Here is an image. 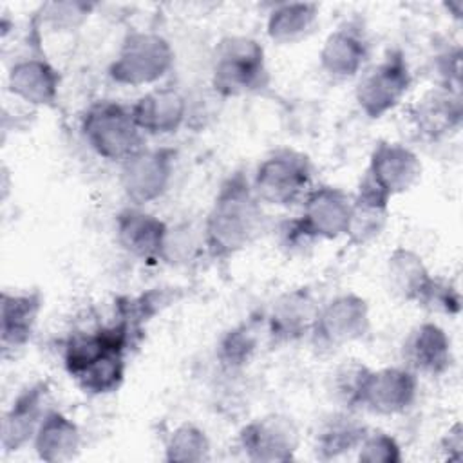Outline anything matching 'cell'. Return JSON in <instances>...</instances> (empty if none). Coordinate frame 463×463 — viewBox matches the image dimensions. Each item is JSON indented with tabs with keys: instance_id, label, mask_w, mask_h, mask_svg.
Here are the masks:
<instances>
[{
	"instance_id": "cell-1",
	"label": "cell",
	"mask_w": 463,
	"mask_h": 463,
	"mask_svg": "<svg viewBox=\"0 0 463 463\" xmlns=\"http://www.w3.org/2000/svg\"><path fill=\"white\" fill-rule=\"evenodd\" d=\"M266 226L262 201L242 168L219 184L203 226V246L212 260H228L251 246Z\"/></svg>"
},
{
	"instance_id": "cell-2",
	"label": "cell",
	"mask_w": 463,
	"mask_h": 463,
	"mask_svg": "<svg viewBox=\"0 0 463 463\" xmlns=\"http://www.w3.org/2000/svg\"><path fill=\"white\" fill-rule=\"evenodd\" d=\"M271 76L262 43L251 36L228 34L212 52L210 83L221 98H242L266 90Z\"/></svg>"
},
{
	"instance_id": "cell-3",
	"label": "cell",
	"mask_w": 463,
	"mask_h": 463,
	"mask_svg": "<svg viewBox=\"0 0 463 463\" xmlns=\"http://www.w3.org/2000/svg\"><path fill=\"white\" fill-rule=\"evenodd\" d=\"M353 194L333 186L315 184L302 199V212L280 226L282 244L300 248L317 241H335L344 237L349 224Z\"/></svg>"
},
{
	"instance_id": "cell-4",
	"label": "cell",
	"mask_w": 463,
	"mask_h": 463,
	"mask_svg": "<svg viewBox=\"0 0 463 463\" xmlns=\"http://www.w3.org/2000/svg\"><path fill=\"white\" fill-rule=\"evenodd\" d=\"M80 130L96 156L119 165L141 150L146 137L137 128L130 105L116 99L92 101L81 112Z\"/></svg>"
},
{
	"instance_id": "cell-5",
	"label": "cell",
	"mask_w": 463,
	"mask_h": 463,
	"mask_svg": "<svg viewBox=\"0 0 463 463\" xmlns=\"http://www.w3.org/2000/svg\"><path fill=\"white\" fill-rule=\"evenodd\" d=\"M172 43L156 31H128L109 63V78L123 87H146L163 80L174 67Z\"/></svg>"
},
{
	"instance_id": "cell-6",
	"label": "cell",
	"mask_w": 463,
	"mask_h": 463,
	"mask_svg": "<svg viewBox=\"0 0 463 463\" xmlns=\"http://www.w3.org/2000/svg\"><path fill=\"white\" fill-rule=\"evenodd\" d=\"M251 186L266 204L282 208L300 204L315 186L313 161L300 150L277 148L257 165Z\"/></svg>"
},
{
	"instance_id": "cell-7",
	"label": "cell",
	"mask_w": 463,
	"mask_h": 463,
	"mask_svg": "<svg viewBox=\"0 0 463 463\" xmlns=\"http://www.w3.org/2000/svg\"><path fill=\"white\" fill-rule=\"evenodd\" d=\"M412 87V72L402 49H389L380 61L362 72L354 99L369 119H380L392 112Z\"/></svg>"
},
{
	"instance_id": "cell-8",
	"label": "cell",
	"mask_w": 463,
	"mask_h": 463,
	"mask_svg": "<svg viewBox=\"0 0 463 463\" xmlns=\"http://www.w3.org/2000/svg\"><path fill=\"white\" fill-rule=\"evenodd\" d=\"M371 329V307L365 297L347 291L320 304L311 344L320 351H336L364 338Z\"/></svg>"
},
{
	"instance_id": "cell-9",
	"label": "cell",
	"mask_w": 463,
	"mask_h": 463,
	"mask_svg": "<svg viewBox=\"0 0 463 463\" xmlns=\"http://www.w3.org/2000/svg\"><path fill=\"white\" fill-rule=\"evenodd\" d=\"M177 150L174 146H143L119 165V186L134 206L161 199L174 179Z\"/></svg>"
},
{
	"instance_id": "cell-10",
	"label": "cell",
	"mask_w": 463,
	"mask_h": 463,
	"mask_svg": "<svg viewBox=\"0 0 463 463\" xmlns=\"http://www.w3.org/2000/svg\"><path fill=\"white\" fill-rule=\"evenodd\" d=\"M237 443L246 459L255 463L293 461L300 447V430L291 416L271 412L244 423Z\"/></svg>"
},
{
	"instance_id": "cell-11",
	"label": "cell",
	"mask_w": 463,
	"mask_h": 463,
	"mask_svg": "<svg viewBox=\"0 0 463 463\" xmlns=\"http://www.w3.org/2000/svg\"><path fill=\"white\" fill-rule=\"evenodd\" d=\"M418 374L405 365L371 369L360 396V411L376 416L405 414L418 398Z\"/></svg>"
},
{
	"instance_id": "cell-12",
	"label": "cell",
	"mask_w": 463,
	"mask_h": 463,
	"mask_svg": "<svg viewBox=\"0 0 463 463\" xmlns=\"http://www.w3.org/2000/svg\"><path fill=\"white\" fill-rule=\"evenodd\" d=\"M318 309V300L306 286L279 295L264 317L269 344L280 347L309 338Z\"/></svg>"
},
{
	"instance_id": "cell-13",
	"label": "cell",
	"mask_w": 463,
	"mask_h": 463,
	"mask_svg": "<svg viewBox=\"0 0 463 463\" xmlns=\"http://www.w3.org/2000/svg\"><path fill=\"white\" fill-rule=\"evenodd\" d=\"M369 56L371 43L364 25L356 20H345L326 36L318 52V63L327 78L345 81L360 76Z\"/></svg>"
},
{
	"instance_id": "cell-14",
	"label": "cell",
	"mask_w": 463,
	"mask_h": 463,
	"mask_svg": "<svg viewBox=\"0 0 463 463\" xmlns=\"http://www.w3.org/2000/svg\"><path fill=\"white\" fill-rule=\"evenodd\" d=\"M420 156L403 143L378 141L369 156L364 175L391 199L409 192L421 177Z\"/></svg>"
},
{
	"instance_id": "cell-15",
	"label": "cell",
	"mask_w": 463,
	"mask_h": 463,
	"mask_svg": "<svg viewBox=\"0 0 463 463\" xmlns=\"http://www.w3.org/2000/svg\"><path fill=\"white\" fill-rule=\"evenodd\" d=\"M60 87L58 67L40 49L14 60L7 71V90L33 107H54Z\"/></svg>"
},
{
	"instance_id": "cell-16",
	"label": "cell",
	"mask_w": 463,
	"mask_h": 463,
	"mask_svg": "<svg viewBox=\"0 0 463 463\" xmlns=\"http://www.w3.org/2000/svg\"><path fill=\"white\" fill-rule=\"evenodd\" d=\"M116 241L121 250L139 260H163L168 224L143 206H125L114 219Z\"/></svg>"
},
{
	"instance_id": "cell-17",
	"label": "cell",
	"mask_w": 463,
	"mask_h": 463,
	"mask_svg": "<svg viewBox=\"0 0 463 463\" xmlns=\"http://www.w3.org/2000/svg\"><path fill=\"white\" fill-rule=\"evenodd\" d=\"M49 398V382L36 380L27 383L18 391L9 409L2 418V449L4 452H18L27 443H33V438L45 416Z\"/></svg>"
},
{
	"instance_id": "cell-18",
	"label": "cell",
	"mask_w": 463,
	"mask_h": 463,
	"mask_svg": "<svg viewBox=\"0 0 463 463\" xmlns=\"http://www.w3.org/2000/svg\"><path fill=\"white\" fill-rule=\"evenodd\" d=\"M402 360L403 365L418 376H443L454 364L450 336L439 324L430 320L421 322L405 336Z\"/></svg>"
},
{
	"instance_id": "cell-19",
	"label": "cell",
	"mask_w": 463,
	"mask_h": 463,
	"mask_svg": "<svg viewBox=\"0 0 463 463\" xmlns=\"http://www.w3.org/2000/svg\"><path fill=\"white\" fill-rule=\"evenodd\" d=\"M42 309H43V295L38 289L2 291L0 345H2L4 358L16 354L31 342Z\"/></svg>"
},
{
	"instance_id": "cell-20",
	"label": "cell",
	"mask_w": 463,
	"mask_h": 463,
	"mask_svg": "<svg viewBox=\"0 0 463 463\" xmlns=\"http://www.w3.org/2000/svg\"><path fill=\"white\" fill-rule=\"evenodd\" d=\"M130 112L145 136H170L184 125L188 99L170 85L154 87L130 105Z\"/></svg>"
},
{
	"instance_id": "cell-21",
	"label": "cell",
	"mask_w": 463,
	"mask_h": 463,
	"mask_svg": "<svg viewBox=\"0 0 463 463\" xmlns=\"http://www.w3.org/2000/svg\"><path fill=\"white\" fill-rule=\"evenodd\" d=\"M409 118L416 130L430 141L450 137L463 123L461 92L436 85L411 105Z\"/></svg>"
},
{
	"instance_id": "cell-22",
	"label": "cell",
	"mask_w": 463,
	"mask_h": 463,
	"mask_svg": "<svg viewBox=\"0 0 463 463\" xmlns=\"http://www.w3.org/2000/svg\"><path fill=\"white\" fill-rule=\"evenodd\" d=\"M391 215V197L376 188L365 175L360 177L358 188L353 194L351 215L345 232L347 244L362 248L376 241L387 228Z\"/></svg>"
},
{
	"instance_id": "cell-23",
	"label": "cell",
	"mask_w": 463,
	"mask_h": 463,
	"mask_svg": "<svg viewBox=\"0 0 463 463\" xmlns=\"http://www.w3.org/2000/svg\"><path fill=\"white\" fill-rule=\"evenodd\" d=\"M385 280L394 297L421 306L434 275L418 251L407 246H396L385 262Z\"/></svg>"
},
{
	"instance_id": "cell-24",
	"label": "cell",
	"mask_w": 463,
	"mask_h": 463,
	"mask_svg": "<svg viewBox=\"0 0 463 463\" xmlns=\"http://www.w3.org/2000/svg\"><path fill=\"white\" fill-rule=\"evenodd\" d=\"M33 449L45 463L71 461L80 454L81 430L65 412L49 409L33 438Z\"/></svg>"
},
{
	"instance_id": "cell-25",
	"label": "cell",
	"mask_w": 463,
	"mask_h": 463,
	"mask_svg": "<svg viewBox=\"0 0 463 463\" xmlns=\"http://www.w3.org/2000/svg\"><path fill=\"white\" fill-rule=\"evenodd\" d=\"M367 425L358 420L354 411H340L329 414L315 434V456L331 461L354 452L367 434Z\"/></svg>"
},
{
	"instance_id": "cell-26",
	"label": "cell",
	"mask_w": 463,
	"mask_h": 463,
	"mask_svg": "<svg viewBox=\"0 0 463 463\" xmlns=\"http://www.w3.org/2000/svg\"><path fill=\"white\" fill-rule=\"evenodd\" d=\"M320 5L315 2L273 4L266 18V34L279 45H289L313 33L318 22Z\"/></svg>"
},
{
	"instance_id": "cell-27",
	"label": "cell",
	"mask_w": 463,
	"mask_h": 463,
	"mask_svg": "<svg viewBox=\"0 0 463 463\" xmlns=\"http://www.w3.org/2000/svg\"><path fill=\"white\" fill-rule=\"evenodd\" d=\"M260 326L262 320L250 318L221 335L215 347V360L222 373L235 374L250 365L259 349Z\"/></svg>"
},
{
	"instance_id": "cell-28",
	"label": "cell",
	"mask_w": 463,
	"mask_h": 463,
	"mask_svg": "<svg viewBox=\"0 0 463 463\" xmlns=\"http://www.w3.org/2000/svg\"><path fill=\"white\" fill-rule=\"evenodd\" d=\"M183 297L179 288H150L136 297H119L116 300V318L127 322L139 333L146 324Z\"/></svg>"
},
{
	"instance_id": "cell-29",
	"label": "cell",
	"mask_w": 463,
	"mask_h": 463,
	"mask_svg": "<svg viewBox=\"0 0 463 463\" xmlns=\"http://www.w3.org/2000/svg\"><path fill=\"white\" fill-rule=\"evenodd\" d=\"M127 354L128 353L116 349L107 351L74 378L76 385L89 396H105L116 392L125 382Z\"/></svg>"
},
{
	"instance_id": "cell-30",
	"label": "cell",
	"mask_w": 463,
	"mask_h": 463,
	"mask_svg": "<svg viewBox=\"0 0 463 463\" xmlns=\"http://www.w3.org/2000/svg\"><path fill=\"white\" fill-rule=\"evenodd\" d=\"M212 443L204 429L192 421L179 423L165 441V461L203 463L210 459Z\"/></svg>"
},
{
	"instance_id": "cell-31",
	"label": "cell",
	"mask_w": 463,
	"mask_h": 463,
	"mask_svg": "<svg viewBox=\"0 0 463 463\" xmlns=\"http://www.w3.org/2000/svg\"><path fill=\"white\" fill-rule=\"evenodd\" d=\"M371 367L358 360H345L340 364L331 380L335 400L347 411H360V396Z\"/></svg>"
},
{
	"instance_id": "cell-32",
	"label": "cell",
	"mask_w": 463,
	"mask_h": 463,
	"mask_svg": "<svg viewBox=\"0 0 463 463\" xmlns=\"http://www.w3.org/2000/svg\"><path fill=\"white\" fill-rule=\"evenodd\" d=\"M96 4L90 2H49L43 4L34 16L38 27L47 25L52 31H74L94 11Z\"/></svg>"
},
{
	"instance_id": "cell-33",
	"label": "cell",
	"mask_w": 463,
	"mask_h": 463,
	"mask_svg": "<svg viewBox=\"0 0 463 463\" xmlns=\"http://www.w3.org/2000/svg\"><path fill=\"white\" fill-rule=\"evenodd\" d=\"M360 463H402L403 454L398 439L383 430H367L356 449Z\"/></svg>"
},
{
	"instance_id": "cell-34",
	"label": "cell",
	"mask_w": 463,
	"mask_h": 463,
	"mask_svg": "<svg viewBox=\"0 0 463 463\" xmlns=\"http://www.w3.org/2000/svg\"><path fill=\"white\" fill-rule=\"evenodd\" d=\"M421 307L456 317L461 311V293L454 282L434 275V280L421 302Z\"/></svg>"
},
{
	"instance_id": "cell-35",
	"label": "cell",
	"mask_w": 463,
	"mask_h": 463,
	"mask_svg": "<svg viewBox=\"0 0 463 463\" xmlns=\"http://www.w3.org/2000/svg\"><path fill=\"white\" fill-rule=\"evenodd\" d=\"M441 449L447 454L449 459L458 461L461 458L463 452V427L461 421H456L452 427H449V430L445 432L443 439H441Z\"/></svg>"
},
{
	"instance_id": "cell-36",
	"label": "cell",
	"mask_w": 463,
	"mask_h": 463,
	"mask_svg": "<svg viewBox=\"0 0 463 463\" xmlns=\"http://www.w3.org/2000/svg\"><path fill=\"white\" fill-rule=\"evenodd\" d=\"M445 7L449 9V14H452L454 18H461V14H463V2L461 0L449 2V4H445Z\"/></svg>"
}]
</instances>
